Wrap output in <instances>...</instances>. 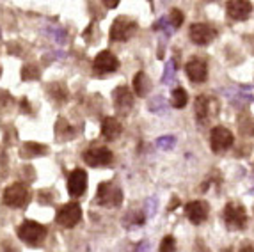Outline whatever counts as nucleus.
I'll use <instances>...</instances> for the list:
<instances>
[{"label": "nucleus", "instance_id": "f257e3e1", "mask_svg": "<svg viewBox=\"0 0 254 252\" xmlns=\"http://www.w3.org/2000/svg\"><path fill=\"white\" fill-rule=\"evenodd\" d=\"M47 227L41 226L38 222H32V220H25L18 227V236H20L21 242H25L30 247H39L43 245V242L47 240Z\"/></svg>", "mask_w": 254, "mask_h": 252}, {"label": "nucleus", "instance_id": "f03ea898", "mask_svg": "<svg viewBox=\"0 0 254 252\" xmlns=\"http://www.w3.org/2000/svg\"><path fill=\"white\" fill-rule=\"evenodd\" d=\"M224 220H226L228 229H231V231H240V229H244L247 224L246 208L242 204H237V202H228L224 208Z\"/></svg>", "mask_w": 254, "mask_h": 252}, {"label": "nucleus", "instance_id": "7ed1b4c3", "mask_svg": "<svg viewBox=\"0 0 254 252\" xmlns=\"http://www.w3.org/2000/svg\"><path fill=\"white\" fill-rule=\"evenodd\" d=\"M135 30H137L135 20H130L128 16H119L116 18L112 27H110V39L112 41H128L135 34Z\"/></svg>", "mask_w": 254, "mask_h": 252}, {"label": "nucleus", "instance_id": "20e7f679", "mask_svg": "<svg viewBox=\"0 0 254 252\" xmlns=\"http://www.w3.org/2000/svg\"><path fill=\"white\" fill-rule=\"evenodd\" d=\"M235 137L231 133V130L224 128V126H215L210 131V147L213 153H224L229 147L233 146Z\"/></svg>", "mask_w": 254, "mask_h": 252}, {"label": "nucleus", "instance_id": "39448f33", "mask_svg": "<svg viewBox=\"0 0 254 252\" xmlns=\"http://www.w3.org/2000/svg\"><path fill=\"white\" fill-rule=\"evenodd\" d=\"M57 224L63 227H75L82 219V208L78 202H68L57 210Z\"/></svg>", "mask_w": 254, "mask_h": 252}, {"label": "nucleus", "instance_id": "423d86ee", "mask_svg": "<svg viewBox=\"0 0 254 252\" xmlns=\"http://www.w3.org/2000/svg\"><path fill=\"white\" fill-rule=\"evenodd\" d=\"M189 34H190V39L194 45H197V47H206V45H210V43L215 39L217 30L213 29L210 23H192Z\"/></svg>", "mask_w": 254, "mask_h": 252}, {"label": "nucleus", "instance_id": "0eeeda50", "mask_svg": "<svg viewBox=\"0 0 254 252\" xmlns=\"http://www.w3.org/2000/svg\"><path fill=\"white\" fill-rule=\"evenodd\" d=\"M29 202V192L21 183L7 187L4 192V204L11 208H23Z\"/></svg>", "mask_w": 254, "mask_h": 252}, {"label": "nucleus", "instance_id": "6e6552de", "mask_svg": "<svg viewBox=\"0 0 254 252\" xmlns=\"http://www.w3.org/2000/svg\"><path fill=\"white\" fill-rule=\"evenodd\" d=\"M123 201V192L114 187L112 183H102L98 187V197L96 202L103 206H119Z\"/></svg>", "mask_w": 254, "mask_h": 252}, {"label": "nucleus", "instance_id": "1a4fd4ad", "mask_svg": "<svg viewBox=\"0 0 254 252\" xmlns=\"http://www.w3.org/2000/svg\"><path fill=\"white\" fill-rule=\"evenodd\" d=\"M82 158L91 167H100V165H109L114 160V155L109 147H91V149H85Z\"/></svg>", "mask_w": 254, "mask_h": 252}, {"label": "nucleus", "instance_id": "9d476101", "mask_svg": "<svg viewBox=\"0 0 254 252\" xmlns=\"http://www.w3.org/2000/svg\"><path fill=\"white\" fill-rule=\"evenodd\" d=\"M93 67H94V71L102 73V75L114 73L119 69V59L110 50H102L96 57H94Z\"/></svg>", "mask_w": 254, "mask_h": 252}, {"label": "nucleus", "instance_id": "9b49d317", "mask_svg": "<svg viewBox=\"0 0 254 252\" xmlns=\"http://www.w3.org/2000/svg\"><path fill=\"white\" fill-rule=\"evenodd\" d=\"M185 73H187V76L190 78V82H194V84H203L208 78V66L204 61L192 59L187 63Z\"/></svg>", "mask_w": 254, "mask_h": 252}, {"label": "nucleus", "instance_id": "f8f14e48", "mask_svg": "<svg viewBox=\"0 0 254 252\" xmlns=\"http://www.w3.org/2000/svg\"><path fill=\"white\" fill-rule=\"evenodd\" d=\"M226 11H228V16L231 20L244 21L249 18L251 11H253V4H251L249 0H231L226 5Z\"/></svg>", "mask_w": 254, "mask_h": 252}, {"label": "nucleus", "instance_id": "ddd939ff", "mask_svg": "<svg viewBox=\"0 0 254 252\" xmlns=\"http://www.w3.org/2000/svg\"><path fill=\"white\" fill-rule=\"evenodd\" d=\"M208 213H210V206L204 201H192L185 206V215L192 224L204 222L208 219Z\"/></svg>", "mask_w": 254, "mask_h": 252}, {"label": "nucleus", "instance_id": "4468645a", "mask_svg": "<svg viewBox=\"0 0 254 252\" xmlns=\"http://www.w3.org/2000/svg\"><path fill=\"white\" fill-rule=\"evenodd\" d=\"M87 189V174L82 169H75L68 178V192L73 197H80Z\"/></svg>", "mask_w": 254, "mask_h": 252}, {"label": "nucleus", "instance_id": "2eb2a0df", "mask_svg": "<svg viewBox=\"0 0 254 252\" xmlns=\"http://www.w3.org/2000/svg\"><path fill=\"white\" fill-rule=\"evenodd\" d=\"M114 105L121 112H127L133 107V94L130 93V89L127 85H121L114 91Z\"/></svg>", "mask_w": 254, "mask_h": 252}, {"label": "nucleus", "instance_id": "dca6fc26", "mask_svg": "<svg viewBox=\"0 0 254 252\" xmlns=\"http://www.w3.org/2000/svg\"><path fill=\"white\" fill-rule=\"evenodd\" d=\"M123 133V125L116 118H105L102 125V135L109 140H116L119 135Z\"/></svg>", "mask_w": 254, "mask_h": 252}, {"label": "nucleus", "instance_id": "f3484780", "mask_svg": "<svg viewBox=\"0 0 254 252\" xmlns=\"http://www.w3.org/2000/svg\"><path fill=\"white\" fill-rule=\"evenodd\" d=\"M212 105H213V101L210 100L206 94H199V96L195 98V103H194L195 118L199 119V121H206L208 116L212 114Z\"/></svg>", "mask_w": 254, "mask_h": 252}, {"label": "nucleus", "instance_id": "a211bd4d", "mask_svg": "<svg viewBox=\"0 0 254 252\" xmlns=\"http://www.w3.org/2000/svg\"><path fill=\"white\" fill-rule=\"evenodd\" d=\"M133 91H135L137 96L142 98L151 91V82H149V76L144 71H139L133 76Z\"/></svg>", "mask_w": 254, "mask_h": 252}, {"label": "nucleus", "instance_id": "6ab92c4d", "mask_svg": "<svg viewBox=\"0 0 254 252\" xmlns=\"http://www.w3.org/2000/svg\"><path fill=\"white\" fill-rule=\"evenodd\" d=\"M48 147L43 146V144L38 142H25L21 146V156H41V155H47Z\"/></svg>", "mask_w": 254, "mask_h": 252}, {"label": "nucleus", "instance_id": "aec40b11", "mask_svg": "<svg viewBox=\"0 0 254 252\" xmlns=\"http://www.w3.org/2000/svg\"><path fill=\"white\" fill-rule=\"evenodd\" d=\"M48 93H50V96L54 98L55 101H59V103H64V101L68 100V89H66L64 84H61V82L52 84L50 87H48Z\"/></svg>", "mask_w": 254, "mask_h": 252}, {"label": "nucleus", "instance_id": "412c9836", "mask_svg": "<svg viewBox=\"0 0 254 252\" xmlns=\"http://www.w3.org/2000/svg\"><path fill=\"white\" fill-rule=\"evenodd\" d=\"M187 101H189V94H187L185 89L183 87L174 89L173 94H171V103H173V107H176V109H183V107L187 105Z\"/></svg>", "mask_w": 254, "mask_h": 252}, {"label": "nucleus", "instance_id": "4be33fe9", "mask_svg": "<svg viewBox=\"0 0 254 252\" xmlns=\"http://www.w3.org/2000/svg\"><path fill=\"white\" fill-rule=\"evenodd\" d=\"M55 131H57V137H59L61 140H68L69 137H71V135L75 133L73 126L68 125V123L64 121V119H57V126H55Z\"/></svg>", "mask_w": 254, "mask_h": 252}, {"label": "nucleus", "instance_id": "5701e85b", "mask_svg": "<svg viewBox=\"0 0 254 252\" xmlns=\"http://www.w3.org/2000/svg\"><path fill=\"white\" fill-rule=\"evenodd\" d=\"M39 78V67L36 64H27L21 69V80H38Z\"/></svg>", "mask_w": 254, "mask_h": 252}, {"label": "nucleus", "instance_id": "b1692460", "mask_svg": "<svg viewBox=\"0 0 254 252\" xmlns=\"http://www.w3.org/2000/svg\"><path fill=\"white\" fill-rule=\"evenodd\" d=\"M176 251V240H174V236L167 235L164 236V240H162L160 244V252H174Z\"/></svg>", "mask_w": 254, "mask_h": 252}, {"label": "nucleus", "instance_id": "393cba45", "mask_svg": "<svg viewBox=\"0 0 254 252\" xmlns=\"http://www.w3.org/2000/svg\"><path fill=\"white\" fill-rule=\"evenodd\" d=\"M169 21H171V25L176 27V29H178V27L183 23V13H182V11H180V9H171Z\"/></svg>", "mask_w": 254, "mask_h": 252}, {"label": "nucleus", "instance_id": "a878e982", "mask_svg": "<svg viewBox=\"0 0 254 252\" xmlns=\"http://www.w3.org/2000/svg\"><path fill=\"white\" fill-rule=\"evenodd\" d=\"M21 107H23V112H27V114H29V112H30L29 101H27V100H25V98H23V100H21Z\"/></svg>", "mask_w": 254, "mask_h": 252}, {"label": "nucleus", "instance_id": "bb28decb", "mask_svg": "<svg viewBox=\"0 0 254 252\" xmlns=\"http://www.w3.org/2000/svg\"><path fill=\"white\" fill-rule=\"evenodd\" d=\"M103 4H105L109 9H114V7H118V5H119V2L116 0V2H103Z\"/></svg>", "mask_w": 254, "mask_h": 252}, {"label": "nucleus", "instance_id": "cd10ccee", "mask_svg": "<svg viewBox=\"0 0 254 252\" xmlns=\"http://www.w3.org/2000/svg\"><path fill=\"white\" fill-rule=\"evenodd\" d=\"M242 252H253V247L247 245V247H242Z\"/></svg>", "mask_w": 254, "mask_h": 252}, {"label": "nucleus", "instance_id": "c85d7f7f", "mask_svg": "<svg viewBox=\"0 0 254 252\" xmlns=\"http://www.w3.org/2000/svg\"><path fill=\"white\" fill-rule=\"evenodd\" d=\"M0 73H2V67H0Z\"/></svg>", "mask_w": 254, "mask_h": 252}]
</instances>
